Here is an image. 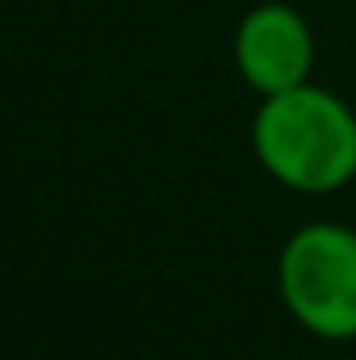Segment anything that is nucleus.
Returning <instances> with one entry per match:
<instances>
[{
    "mask_svg": "<svg viewBox=\"0 0 356 360\" xmlns=\"http://www.w3.org/2000/svg\"><path fill=\"white\" fill-rule=\"evenodd\" d=\"M248 143L268 180L289 193L331 197L356 180V109L314 80L260 96Z\"/></svg>",
    "mask_w": 356,
    "mask_h": 360,
    "instance_id": "f257e3e1",
    "label": "nucleus"
},
{
    "mask_svg": "<svg viewBox=\"0 0 356 360\" xmlns=\"http://www.w3.org/2000/svg\"><path fill=\"white\" fill-rule=\"evenodd\" d=\"M276 293L306 335L356 340V231L331 218L289 231L276 252Z\"/></svg>",
    "mask_w": 356,
    "mask_h": 360,
    "instance_id": "f03ea898",
    "label": "nucleus"
},
{
    "mask_svg": "<svg viewBox=\"0 0 356 360\" xmlns=\"http://www.w3.org/2000/svg\"><path fill=\"white\" fill-rule=\"evenodd\" d=\"M235 72L256 96H276L310 80L314 72V30L302 8L285 0L252 4L231 38Z\"/></svg>",
    "mask_w": 356,
    "mask_h": 360,
    "instance_id": "7ed1b4c3",
    "label": "nucleus"
}]
</instances>
